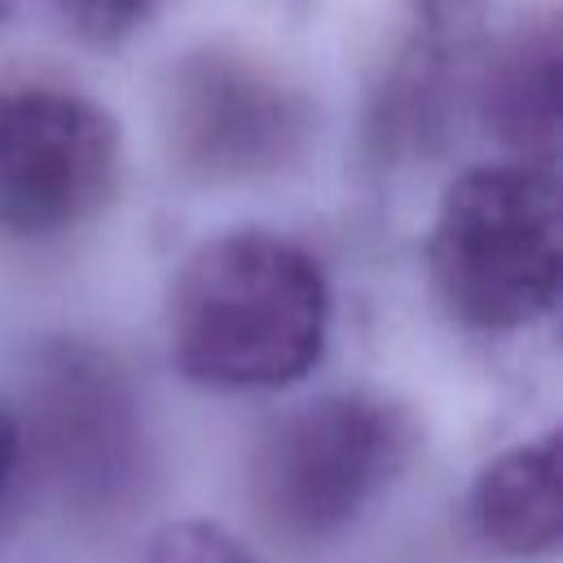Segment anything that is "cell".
<instances>
[{"label": "cell", "mask_w": 563, "mask_h": 563, "mask_svg": "<svg viewBox=\"0 0 563 563\" xmlns=\"http://www.w3.org/2000/svg\"><path fill=\"white\" fill-rule=\"evenodd\" d=\"M488 123L515 158L554 167L559 141V31L528 22L488 70Z\"/></svg>", "instance_id": "ba28073f"}, {"label": "cell", "mask_w": 563, "mask_h": 563, "mask_svg": "<svg viewBox=\"0 0 563 563\" xmlns=\"http://www.w3.org/2000/svg\"><path fill=\"white\" fill-rule=\"evenodd\" d=\"M475 528L488 545L515 559H541L563 537L559 493V435L519 444L484 466L471 493Z\"/></svg>", "instance_id": "52a82bcc"}, {"label": "cell", "mask_w": 563, "mask_h": 563, "mask_svg": "<svg viewBox=\"0 0 563 563\" xmlns=\"http://www.w3.org/2000/svg\"><path fill=\"white\" fill-rule=\"evenodd\" d=\"M35 435L53 471L75 484L106 493L132 475L136 462V413L114 365L92 347H53L31 387Z\"/></svg>", "instance_id": "8992f818"}, {"label": "cell", "mask_w": 563, "mask_h": 563, "mask_svg": "<svg viewBox=\"0 0 563 563\" xmlns=\"http://www.w3.org/2000/svg\"><path fill=\"white\" fill-rule=\"evenodd\" d=\"M18 457H22V427H18V418L9 409H0V493H4Z\"/></svg>", "instance_id": "7c38bea8"}, {"label": "cell", "mask_w": 563, "mask_h": 563, "mask_svg": "<svg viewBox=\"0 0 563 563\" xmlns=\"http://www.w3.org/2000/svg\"><path fill=\"white\" fill-rule=\"evenodd\" d=\"M559 180L523 158L466 167L440 198L427 264L444 308L475 330H519L559 295Z\"/></svg>", "instance_id": "7a4b0ae2"}, {"label": "cell", "mask_w": 563, "mask_h": 563, "mask_svg": "<svg viewBox=\"0 0 563 563\" xmlns=\"http://www.w3.org/2000/svg\"><path fill=\"white\" fill-rule=\"evenodd\" d=\"M413 431L374 396H325L286 413L260 444L251 493L264 523L286 541L343 532L405 466Z\"/></svg>", "instance_id": "3957f363"}, {"label": "cell", "mask_w": 563, "mask_h": 563, "mask_svg": "<svg viewBox=\"0 0 563 563\" xmlns=\"http://www.w3.org/2000/svg\"><path fill=\"white\" fill-rule=\"evenodd\" d=\"M119 172L114 119L53 84L0 92V233H62L92 216Z\"/></svg>", "instance_id": "5b68a950"}, {"label": "cell", "mask_w": 563, "mask_h": 563, "mask_svg": "<svg viewBox=\"0 0 563 563\" xmlns=\"http://www.w3.org/2000/svg\"><path fill=\"white\" fill-rule=\"evenodd\" d=\"M163 132L172 158L198 180H260L295 163L308 141V101L229 48L172 62L163 84Z\"/></svg>", "instance_id": "277c9868"}, {"label": "cell", "mask_w": 563, "mask_h": 563, "mask_svg": "<svg viewBox=\"0 0 563 563\" xmlns=\"http://www.w3.org/2000/svg\"><path fill=\"white\" fill-rule=\"evenodd\" d=\"M53 4L88 44L128 40L154 9V0H53Z\"/></svg>", "instance_id": "30bf717a"}, {"label": "cell", "mask_w": 563, "mask_h": 563, "mask_svg": "<svg viewBox=\"0 0 563 563\" xmlns=\"http://www.w3.org/2000/svg\"><path fill=\"white\" fill-rule=\"evenodd\" d=\"M413 35L453 53H475L484 35L479 0H413Z\"/></svg>", "instance_id": "9c48e42d"}, {"label": "cell", "mask_w": 563, "mask_h": 563, "mask_svg": "<svg viewBox=\"0 0 563 563\" xmlns=\"http://www.w3.org/2000/svg\"><path fill=\"white\" fill-rule=\"evenodd\" d=\"M4 4H9V0H0V18H4Z\"/></svg>", "instance_id": "4fadbf2b"}, {"label": "cell", "mask_w": 563, "mask_h": 563, "mask_svg": "<svg viewBox=\"0 0 563 563\" xmlns=\"http://www.w3.org/2000/svg\"><path fill=\"white\" fill-rule=\"evenodd\" d=\"M325 325L321 264L268 229L202 242L172 282V356L207 387L255 391L303 378L325 347Z\"/></svg>", "instance_id": "6da1fadb"}, {"label": "cell", "mask_w": 563, "mask_h": 563, "mask_svg": "<svg viewBox=\"0 0 563 563\" xmlns=\"http://www.w3.org/2000/svg\"><path fill=\"white\" fill-rule=\"evenodd\" d=\"M154 563H242V559H238L233 545L220 541L216 532L180 528V532H172L167 541H158Z\"/></svg>", "instance_id": "8fae6325"}]
</instances>
